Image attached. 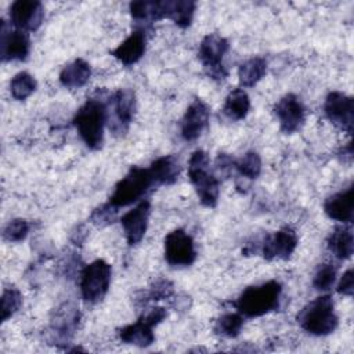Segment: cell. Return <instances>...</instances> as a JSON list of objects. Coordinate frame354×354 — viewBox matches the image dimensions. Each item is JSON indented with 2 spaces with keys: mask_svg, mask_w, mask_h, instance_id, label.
I'll use <instances>...</instances> for the list:
<instances>
[{
  "mask_svg": "<svg viewBox=\"0 0 354 354\" xmlns=\"http://www.w3.org/2000/svg\"><path fill=\"white\" fill-rule=\"evenodd\" d=\"M111 266L102 260L87 264L80 274V292L87 303H98L104 299L111 283Z\"/></svg>",
  "mask_w": 354,
  "mask_h": 354,
  "instance_id": "8992f818",
  "label": "cell"
},
{
  "mask_svg": "<svg viewBox=\"0 0 354 354\" xmlns=\"http://www.w3.org/2000/svg\"><path fill=\"white\" fill-rule=\"evenodd\" d=\"M152 329H153V326L151 324H148L141 317L134 324L123 326L119 332V337H120L122 342H124L127 344H134V346H138V347H147V346L152 344V342L155 339Z\"/></svg>",
  "mask_w": 354,
  "mask_h": 354,
  "instance_id": "44dd1931",
  "label": "cell"
},
{
  "mask_svg": "<svg viewBox=\"0 0 354 354\" xmlns=\"http://www.w3.org/2000/svg\"><path fill=\"white\" fill-rule=\"evenodd\" d=\"M195 7H196V4L192 0L162 1L163 18L171 19L180 28H187L192 22Z\"/></svg>",
  "mask_w": 354,
  "mask_h": 354,
  "instance_id": "603a6c76",
  "label": "cell"
},
{
  "mask_svg": "<svg viewBox=\"0 0 354 354\" xmlns=\"http://www.w3.org/2000/svg\"><path fill=\"white\" fill-rule=\"evenodd\" d=\"M234 167H235V162L230 155L218 153L216 159V171L220 176H228Z\"/></svg>",
  "mask_w": 354,
  "mask_h": 354,
  "instance_id": "e575fe53",
  "label": "cell"
},
{
  "mask_svg": "<svg viewBox=\"0 0 354 354\" xmlns=\"http://www.w3.org/2000/svg\"><path fill=\"white\" fill-rule=\"evenodd\" d=\"M328 248L339 260H347L353 256L354 238L350 227L339 225L328 236Z\"/></svg>",
  "mask_w": 354,
  "mask_h": 354,
  "instance_id": "7402d4cb",
  "label": "cell"
},
{
  "mask_svg": "<svg viewBox=\"0 0 354 354\" xmlns=\"http://www.w3.org/2000/svg\"><path fill=\"white\" fill-rule=\"evenodd\" d=\"M297 321L306 332L314 336L330 335L337 328L339 322L332 297L325 295L310 301L299 313Z\"/></svg>",
  "mask_w": 354,
  "mask_h": 354,
  "instance_id": "277c9868",
  "label": "cell"
},
{
  "mask_svg": "<svg viewBox=\"0 0 354 354\" xmlns=\"http://www.w3.org/2000/svg\"><path fill=\"white\" fill-rule=\"evenodd\" d=\"M90 75H91L90 65L84 59L77 58L62 68L59 73V82L66 88H71V90L80 88L88 82Z\"/></svg>",
  "mask_w": 354,
  "mask_h": 354,
  "instance_id": "ffe728a7",
  "label": "cell"
},
{
  "mask_svg": "<svg viewBox=\"0 0 354 354\" xmlns=\"http://www.w3.org/2000/svg\"><path fill=\"white\" fill-rule=\"evenodd\" d=\"M353 281H354L353 268H348L343 274V277H342V279H340V282L337 285V292L340 295H344V296H351L353 292H354V282Z\"/></svg>",
  "mask_w": 354,
  "mask_h": 354,
  "instance_id": "d590c367",
  "label": "cell"
},
{
  "mask_svg": "<svg viewBox=\"0 0 354 354\" xmlns=\"http://www.w3.org/2000/svg\"><path fill=\"white\" fill-rule=\"evenodd\" d=\"M112 113H108L109 129L115 134H123L127 131L129 124L133 120L136 111V94L130 88H120L109 98Z\"/></svg>",
  "mask_w": 354,
  "mask_h": 354,
  "instance_id": "ba28073f",
  "label": "cell"
},
{
  "mask_svg": "<svg viewBox=\"0 0 354 354\" xmlns=\"http://www.w3.org/2000/svg\"><path fill=\"white\" fill-rule=\"evenodd\" d=\"M152 181L156 185H170L176 183L178 178L181 166L177 158L173 155H166L158 158L152 165L148 167Z\"/></svg>",
  "mask_w": 354,
  "mask_h": 354,
  "instance_id": "d6986e66",
  "label": "cell"
},
{
  "mask_svg": "<svg viewBox=\"0 0 354 354\" xmlns=\"http://www.w3.org/2000/svg\"><path fill=\"white\" fill-rule=\"evenodd\" d=\"M243 326V318L241 314L228 313L221 315L214 325V332L224 337H236Z\"/></svg>",
  "mask_w": 354,
  "mask_h": 354,
  "instance_id": "83f0119b",
  "label": "cell"
},
{
  "mask_svg": "<svg viewBox=\"0 0 354 354\" xmlns=\"http://www.w3.org/2000/svg\"><path fill=\"white\" fill-rule=\"evenodd\" d=\"M336 281V270L330 263H324L317 268L313 279V285L317 290H329Z\"/></svg>",
  "mask_w": 354,
  "mask_h": 354,
  "instance_id": "f546056e",
  "label": "cell"
},
{
  "mask_svg": "<svg viewBox=\"0 0 354 354\" xmlns=\"http://www.w3.org/2000/svg\"><path fill=\"white\" fill-rule=\"evenodd\" d=\"M153 185L151 173L148 169L133 166L129 173L116 184L109 202L115 207H123L138 201L145 191Z\"/></svg>",
  "mask_w": 354,
  "mask_h": 354,
  "instance_id": "5b68a950",
  "label": "cell"
},
{
  "mask_svg": "<svg viewBox=\"0 0 354 354\" xmlns=\"http://www.w3.org/2000/svg\"><path fill=\"white\" fill-rule=\"evenodd\" d=\"M44 18V8L37 0H17L10 7L11 24L24 32L36 30Z\"/></svg>",
  "mask_w": 354,
  "mask_h": 354,
  "instance_id": "7c38bea8",
  "label": "cell"
},
{
  "mask_svg": "<svg viewBox=\"0 0 354 354\" xmlns=\"http://www.w3.org/2000/svg\"><path fill=\"white\" fill-rule=\"evenodd\" d=\"M173 293V285L169 281H158L149 290V300H160L169 297Z\"/></svg>",
  "mask_w": 354,
  "mask_h": 354,
  "instance_id": "836d02e7",
  "label": "cell"
},
{
  "mask_svg": "<svg viewBox=\"0 0 354 354\" xmlns=\"http://www.w3.org/2000/svg\"><path fill=\"white\" fill-rule=\"evenodd\" d=\"M282 286L277 281H268L261 285L246 288L235 301L239 314L254 318L261 317L279 307Z\"/></svg>",
  "mask_w": 354,
  "mask_h": 354,
  "instance_id": "7a4b0ae2",
  "label": "cell"
},
{
  "mask_svg": "<svg viewBox=\"0 0 354 354\" xmlns=\"http://www.w3.org/2000/svg\"><path fill=\"white\" fill-rule=\"evenodd\" d=\"M209 106L199 98H195L187 108L181 120V136L185 141L196 140L209 123Z\"/></svg>",
  "mask_w": 354,
  "mask_h": 354,
  "instance_id": "2e32d148",
  "label": "cell"
},
{
  "mask_svg": "<svg viewBox=\"0 0 354 354\" xmlns=\"http://www.w3.org/2000/svg\"><path fill=\"white\" fill-rule=\"evenodd\" d=\"M267 71V62L261 57H253L241 64L238 69V79L242 87H253Z\"/></svg>",
  "mask_w": 354,
  "mask_h": 354,
  "instance_id": "cb8c5ba5",
  "label": "cell"
},
{
  "mask_svg": "<svg viewBox=\"0 0 354 354\" xmlns=\"http://www.w3.org/2000/svg\"><path fill=\"white\" fill-rule=\"evenodd\" d=\"M149 214H151V203L149 201L142 199L136 207H133L124 216H122L120 224L123 227L126 241L130 246L137 245L144 238L148 227Z\"/></svg>",
  "mask_w": 354,
  "mask_h": 354,
  "instance_id": "4fadbf2b",
  "label": "cell"
},
{
  "mask_svg": "<svg viewBox=\"0 0 354 354\" xmlns=\"http://www.w3.org/2000/svg\"><path fill=\"white\" fill-rule=\"evenodd\" d=\"M230 48V43L225 37L217 35V33H210L206 35L201 44H199V51L198 57L206 71V73L216 80H223L227 77V69L223 65V58L225 53Z\"/></svg>",
  "mask_w": 354,
  "mask_h": 354,
  "instance_id": "52a82bcc",
  "label": "cell"
},
{
  "mask_svg": "<svg viewBox=\"0 0 354 354\" xmlns=\"http://www.w3.org/2000/svg\"><path fill=\"white\" fill-rule=\"evenodd\" d=\"M130 14L136 22L151 25L163 18L162 1H131Z\"/></svg>",
  "mask_w": 354,
  "mask_h": 354,
  "instance_id": "484cf974",
  "label": "cell"
},
{
  "mask_svg": "<svg viewBox=\"0 0 354 354\" xmlns=\"http://www.w3.org/2000/svg\"><path fill=\"white\" fill-rule=\"evenodd\" d=\"M145 33L142 29H137L130 33L115 50H112V55L120 61L123 65L130 66L140 61V58L145 53Z\"/></svg>",
  "mask_w": 354,
  "mask_h": 354,
  "instance_id": "e0dca14e",
  "label": "cell"
},
{
  "mask_svg": "<svg viewBox=\"0 0 354 354\" xmlns=\"http://www.w3.org/2000/svg\"><path fill=\"white\" fill-rule=\"evenodd\" d=\"M188 177L194 185L201 203L206 207H214L218 201V180L210 171V160L205 151L192 152L188 162Z\"/></svg>",
  "mask_w": 354,
  "mask_h": 354,
  "instance_id": "3957f363",
  "label": "cell"
},
{
  "mask_svg": "<svg viewBox=\"0 0 354 354\" xmlns=\"http://www.w3.org/2000/svg\"><path fill=\"white\" fill-rule=\"evenodd\" d=\"M108 120L106 104L100 98L87 100L76 112L73 124L90 149H100L104 142V126Z\"/></svg>",
  "mask_w": 354,
  "mask_h": 354,
  "instance_id": "6da1fadb",
  "label": "cell"
},
{
  "mask_svg": "<svg viewBox=\"0 0 354 354\" xmlns=\"http://www.w3.org/2000/svg\"><path fill=\"white\" fill-rule=\"evenodd\" d=\"M30 50V40L28 32L19 29H7L6 22L1 21V44L0 53L3 61H24Z\"/></svg>",
  "mask_w": 354,
  "mask_h": 354,
  "instance_id": "5bb4252c",
  "label": "cell"
},
{
  "mask_svg": "<svg viewBox=\"0 0 354 354\" xmlns=\"http://www.w3.org/2000/svg\"><path fill=\"white\" fill-rule=\"evenodd\" d=\"M36 90V80L32 75H29L28 72H19L17 73L11 83H10V91L11 95L15 100H26L33 91Z\"/></svg>",
  "mask_w": 354,
  "mask_h": 354,
  "instance_id": "4316f807",
  "label": "cell"
},
{
  "mask_svg": "<svg viewBox=\"0 0 354 354\" xmlns=\"http://www.w3.org/2000/svg\"><path fill=\"white\" fill-rule=\"evenodd\" d=\"M353 185L346 191L330 195L325 203L324 210L326 216L332 220L340 223H351L353 221Z\"/></svg>",
  "mask_w": 354,
  "mask_h": 354,
  "instance_id": "ac0fdd59",
  "label": "cell"
},
{
  "mask_svg": "<svg viewBox=\"0 0 354 354\" xmlns=\"http://www.w3.org/2000/svg\"><path fill=\"white\" fill-rule=\"evenodd\" d=\"M116 214H118V207H115L111 202H106L93 210L90 216V221L97 227H105L112 224L116 220Z\"/></svg>",
  "mask_w": 354,
  "mask_h": 354,
  "instance_id": "1f68e13d",
  "label": "cell"
},
{
  "mask_svg": "<svg viewBox=\"0 0 354 354\" xmlns=\"http://www.w3.org/2000/svg\"><path fill=\"white\" fill-rule=\"evenodd\" d=\"M250 108V100L249 95L243 88H235L232 90L224 102V113L232 120H241L243 119Z\"/></svg>",
  "mask_w": 354,
  "mask_h": 354,
  "instance_id": "d4e9b609",
  "label": "cell"
},
{
  "mask_svg": "<svg viewBox=\"0 0 354 354\" xmlns=\"http://www.w3.org/2000/svg\"><path fill=\"white\" fill-rule=\"evenodd\" d=\"M297 246V235L290 227H283L272 235L266 236L263 243V256L267 260H286Z\"/></svg>",
  "mask_w": 354,
  "mask_h": 354,
  "instance_id": "9a60e30c",
  "label": "cell"
},
{
  "mask_svg": "<svg viewBox=\"0 0 354 354\" xmlns=\"http://www.w3.org/2000/svg\"><path fill=\"white\" fill-rule=\"evenodd\" d=\"M165 259L173 267H187L195 261L194 241L184 230L177 228L166 235Z\"/></svg>",
  "mask_w": 354,
  "mask_h": 354,
  "instance_id": "9c48e42d",
  "label": "cell"
},
{
  "mask_svg": "<svg viewBox=\"0 0 354 354\" xmlns=\"http://www.w3.org/2000/svg\"><path fill=\"white\" fill-rule=\"evenodd\" d=\"M22 304V295L18 289H6L1 295V321L10 318L15 311L19 310Z\"/></svg>",
  "mask_w": 354,
  "mask_h": 354,
  "instance_id": "4dcf8cb0",
  "label": "cell"
},
{
  "mask_svg": "<svg viewBox=\"0 0 354 354\" xmlns=\"http://www.w3.org/2000/svg\"><path fill=\"white\" fill-rule=\"evenodd\" d=\"M235 169L239 171L242 177L246 178H257L261 171V159L257 152H246L236 163Z\"/></svg>",
  "mask_w": 354,
  "mask_h": 354,
  "instance_id": "f1b7e54d",
  "label": "cell"
},
{
  "mask_svg": "<svg viewBox=\"0 0 354 354\" xmlns=\"http://www.w3.org/2000/svg\"><path fill=\"white\" fill-rule=\"evenodd\" d=\"M28 232H29L28 221L24 218H15L6 225L3 231V236L10 242H19L25 239Z\"/></svg>",
  "mask_w": 354,
  "mask_h": 354,
  "instance_id": "d6a6232c",
  "label": "cell"
},
{
  "mask_svg": "<svg viewBox=\"0 0 354 354\" xmlns=\"http://www.w3.org/2000/svg\"><path fill=\"white\" fill-rule=\"evenodd\" d=\"M324 111L332 124L351 134L354 123V101L353 97L342 91H330L325 100Z\"/></svg>",
  "mask_w": 354,
  "mask_h": 354,
  "instance_id": "30bf717a",
  "label": "cell"
},
{
  "mask_svg": "<svg viewBox=\"0 0 354 354\" xmlns=\"http://www.w3.org/2000/svg\"><path fill=\"white\" fill-rule=\"evenodd\" d=\"M274 112L279 120L283 133H295L301 129L306 120V108L300 98L295 94L283 95L274 106Z\"/></svg>",
  "mask_w": 354,
  "mask_h": 354,
  "instance_id": "8fae6325",
  "label": "cell"
}]
</instances>
